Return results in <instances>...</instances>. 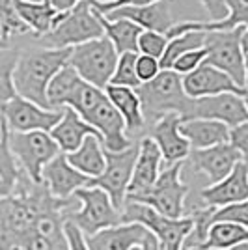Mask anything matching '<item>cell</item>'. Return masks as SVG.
<instances>
[{"label": "cell", "instance_id": "9a60e30c", "mask_svg": "<svg viewBox=\"0 0 248 250\" xmlns=\"http://www.w3.org/2000/svg\"><path fill=\"white\" fill-rule=\"evenodd\" d=\"M41 183L56 200H71L73 194L90 185V177L67 163L65 153H58L41 172Z\"/></svg>", "mask_w": 248, "mask_h": 250}, {"label": "cell", "instance_id": "6da1fadb", "mask_svg": "<svg viewBox=\"0 0 248 250\" xmlns=\"http://www.w3.org/2000/svg\"><path fill=\"white\" fill-rule=\"evenodd\" d=\"M67 108H73L86 124L92 125L101 135L104 151L120 153L133 146V140L125 129L124 118L110 103L104 90H99L83 81L75 90Z\"/></svg>", "mask_w": 248, "mask_h": 250}, {"label": "cell", "instance_id": "603a6c76", "mask_svg": "<svg viewBox=\"0 0 248 250\" xmlns=\"http://www.w3.org/2000/svg\"><path fill=\"white\" fill-rule=\"evenodd\" d=\"M49 135L52 136V140L58 144L62 153H73L79 147L83 146V142L88 136H97L101 138V135L93 129L92 125H88L81 116L77 114L73 108H63L62 120L54 125ZM103 142V140H101Z\"/></svg>", "mask_w": 248, "mask_h": 250}, {"label": "cell", "instance_id": "60d3db41", "mask_svg": "<svg viewBox=\"0 0 248 250\" xmlns=\"http://www.w3.org/2000/svg\"><path fill=\"white\" fill-rule=\"evenodd\" d=\"M200 4L206 8L207 15L211 17V22L222 21L227 15L226 0H200Z\"/></svg>", "mask_w": 248, "mask_h": 250}, {"label": "cell", "instance_id": "c3c4849f", "mask_svg": "<svg viewBox=\"0 0 248 250\" xmlns=\"http://www.w3.org/2000/svg\"><path fill=\"white\" fill-rule=\"evenodd\" d=\"M0 40H6V34H4V22L0 19ZM8 42V40H6Z\"/></svg>", "mask_w": 248, "mask_h": 250}, {"label": "cell", "instance_id": "f1b7e54d", "mask_svg": "<svg viewBox=\"0 0 248 250\" xmlns=\"http://www.w3.org/2000/svg\"><path fill=\"white\" fill-rule=\"evenodd\" d=\"M101 24H103L104 38H108L118 54L125 52H138V38L142 34V28L136 26L135 22L118 19V21H108L104 15H101Z\"/></svg>", "mask_w": 248, "mask_h": 250}, {"label": "cell", "instance_id": "bcb514c9", "mask_svg": "<svg viewBox=\"0 0 248 250\" xmlns=\"http://www.w3.org/2000/svg\"><path fill=\"white\" fill-rule=\"evenodd\" d=\"M6 131H8V125H6V122H4V118L0 116V140H2V136H4Z\"/></svg>", "mask_w": 248, "mask_h": 250}, {"label": "cell", "instance_id": "4fadbf2b", "mask_svg": "<svg viewBox=\"0 0 248 250\" xmlns=\"http://www.w3.org/2000/svg\"><path fill=\"white\" fill-rule=\"evenodd\" d=\"M62 114L63 108L62 110L43 108L19 95L13 97L2 110V118L10 133H34V131L51 133L54 125L62 120Z\"/></svg>", "mask_w": 248, "mask_h": 250}, {"label": "cell", "instance_id": "8fae6325", "mask_svg": "<svg viewBox=\"0 0 248 250\" xmlns=\"http://www.w3.org/2000/svg\"><path fill=\"white\" fill-rule=\"evenodd\" d=\"M136 157H138V144H133L131 147H127L125 151H120V153L104 151L106 165H104L103 174L95 179H90L88 187L103 188L112 200L114 208L122 211L125 202H127V188H129L131 177H133Z\"/></svg>", "mask_w": 248, "mask_h": 250}, {"label": "cell", "instance_id": "ffe728a7", "mask_svg": "<svg viewBox=\"0 0 248 250\" xmlns=\"http://www.w3.org/2000/svg\"><path fill=\"white\" fill-rule=\"evenodd\" d=\"M161 172H163V155L155 142L149 136H144L138 142V157L133 168L131 183L127 188V198L144 194L145 190H149Z\"/></svg>", "mask_w": 248, "mask_h": 250}, {"label": "cell", "instance_id": "d6986e66", "mask_svg": "<svg viewBox=\"0 0 248 250\" xmlns=\"http://www.w3.org/2000/svg\"><path fill=\"white\" fill-rule=\"evenodd\" d=\"M206 208L218 209L248 200V165L239 163L222 181L209 185L200 192Z\"/></svg>", "mask_w": 248, "mask_h": 250}, {"label": "cell", "instance_id": "b9f144b4", "mask_svg": "<svg viewBox=\"0 0 248 250\" xmlns=\"http://www.w3.org/2000/svg\"><path fill=\"white\" fill-rule=\"evenodd\" d=\"M65 237H67V243H69V250H90L88 245H86L83 231L77 226H73L71 222H65Z\"/></svg>", "mask_w": 248, "mask_h": 250}, {"label": "cell", "instance_id": "f6af8a7d", "mask_svg": "<svg viewBox=\"0 0 248 250\" xmlns=\"http://www.w3.org/2000/svg\"><path fill=\"white\" fill-rule=\"evenodd\" d=\"M241 51L245 56H248V26H245L241 32Z\"/></svg>", "mask_w": 248, "mask_h": 250}, {"label": "cell", "instance_id": "11a10c76", "mask_svg": "<svg viewBox=\"0 0 248 250\" xmlns=\"http://www.w3.org/2000/svg\"><path fill=\"white\" fill-rule=\"evenodd\" d=\"M133 250H142V247H136V249H133Z\"/></svg>", "mask_w": 248, "mask_h": 250}, {"label": "cell", "instance_id": "836d02e7", "mask_svg": "<svg viewBox=\"0 0 248 250\" xmlns=\"http://www.w3.org/2000/svg\"><path fill=\"white\" fill-rule=\"evenodd\" d=\"M215 222H233V224H239L243 228H248V200L213 209V213L209 217V226Z\"/></svg>", "mask_w": 248, "mask_h": 250}, {"label": "cell", "instance_id": "d4e9b609", "mask_svg": "<svg viewBox=\"0 0 248 250\" xmlns=\"http://www.w3.org/2000/svg\"><path fill=\"white\" fill-rule=\"evenodd\" d=\"M104 94L110 99V103L116 106V110L122 114L125 122L127 135H138L145 127L144 112L140 97L133 88H122V86H106Z\"/></svg>", "mask_w": 248, "mask_h": 250}, {"label": "cell", "instance_id": "277c9868", "mask_svg": "<svg viewBox=\"0 0 248 250\" xmlns=\"http://www.w3.org/2000/svg\"><path fill=\"white\" fill-rule=\"evenodd\" d=\"M103 36L101 13L93 8L92 0H84L73 10L60 13L54 28L43 36L41 42L47 49H73Z\"/></svg>", "mask_w": 248, "mask_h": 250}, {"label": "cell", "instance_id": "5bb4252c", "mask_svg": "<svg viewBox=\"0 0 248 250\" xmlns=\"http://www.w3.org/2000/svg\"><path fill=\"white\" fill-rule=\"evenodd\" d=\"M183 90L190 99L220 94H235L245 97L248 94L245 88H239L237 84L231 81V77H227L226 73H222L220 69L206 62L202 63L196 71L183 77Z\"/></svg>", "mask_w": 248, "mask_h": 250}, {"label": "cell", "instance_id": "ab89813d", "mask_svg": "<svg viewBox=\"0 0 248 250\" xmlns=\"http://www.w3.org/2000/svg\"><path fill=\"white\" fill-rule=\"evenodd\" d=\"M155 2H161V0H114V2H108V4H97V2L92 0L93 8L101 15L112 10H120V8H140V6H149V4H155Z\"/></svg>", "mask_w": 248, "mask_h": 250}, {"label": "cell", "instance_id": "681fc988", "mask_svg": "<svg viewBox=\"0 0 248 250\" xmlns=\"http://www.w3.org/2000/svg\"><path fill=\"white\" fill-rule=\"evenodd\" d=\"M229 250H248V243H243V245H237V247H233V249Z\"/></svg>", "mask_w": 248, "mask_h": 250}, {"label": "cell", "instance_id": "2e32d148", "mask_svg": "<svg viewBox=\"0 0 248 250\" xmlns=\"http://www.w3.org/2000/svg\"><path fill=\"white\" fill-rule=\"evenodd\" d=\"M179 125H181L179 114H166L151 125L149 138L157 144L166 167L183 163L190 153V146L181 135Z\"/></svg>", "mask_w": 248, "mask_h": 250}, {"label": "cell", "instance_id": "7dc6e473", "mask_svg": "<svg viewBox=\"0 0 248 250\" xmlns=\"http://www.w3.org/2000/svg\"><path fill=\"white\" fill-rule=\"evenodd\" d=\"M245 88L248 92V56H245Z\"/></svg>", "mask_w": 248, "mask_h": 250}, {"label": "cell", "instance_id": "74e56055", "mask_svg": "<svg viewBox=\"0 0 248 250\" xmlns=\"http://www.w3.org/2000/svg\"><path fill=\"white\" fill-rule=\"evenodd\" d=\"M161 71H163L161 69V62L157 58L145 56V54H138V58H136V77H138L140 83L144 84L153 81Z\"/></svg>", "mask_w": 248, "mask_h": 250}, {"label": "cell", "instance_id": "30bf717a", "mask_svg": "<svg viewBox=\"0 0 248 250\" xmlns=\"http://www.w3.org/2000/svg\"><path fill=\"white\" fill-rule=\"evenodd\" d=\"M241 32L243 28L229 32H206L204 47L207 51L206 63L231 77L239 88H245V54L241 51Z\"/></svg>", "mask_w": 248, "mask_h": 250}, {"label": "cell", "instance_id": "484cf974", "mask_svg": "<svg viewBox=\"0 0 248 250\" xmlns=\"http://www.w3.org/2000/svg\"><path fill=\"white\" fill-rule=\"evenodd\" d=\"M15 11L24 26L36 38H43L45 34L54 28L58 21V11L51 6V2H28V0H15Z\"/></svg>", "mask_w": 248, "mask_h": 250}, {"label": "cell", "instance_id": "7a4b0ae2", "mask_svg": "<svg viewBox=\"0 0 248 250\" xmlns=\"http://www.w3.org/2000/svg\"><path fill=\"white\" fill-rule=\"evenodd\" d=\"M69 52L71 49H36L21 52L13 71V84L17 95L43 108H49V83L67 63Z\"/></svg>", "mask_w": 248, "mask_h": 250}, {"label": "cell", "instance_id": "3957f363", "mask_svg": "<svg viewBox=\"0 0 248 250\" xmlns=\"http://www.w3.org/2000/svg\"><path fill=\"white\" fill-rule=\"evenodd\" d=\"M144 112L145 124L153 125L166 114H185L190 97L183 90V77L172 69H163L153 81L140 84L135 90Z\"/></svg>", "mask_w": 248, "mask_h": 250}, {"label": "cell", "instance_id": "d590c367", "mask_svg": "<svg viewBox=\"0 0 248 250\" xmlns=\"http://www.w3.org/2000/svg\"><path fill=\"white\" fill-rule=\"evenodd\" d=\"M0 19L4 22V34L6 40H10L15 34H26L28 28L19 19L15 11V0H0Z\"/></svg>", "mask_w": 248, "mask_h": 250}, {"label": "cell", "instance_id": "ac0fdd59", "mask_svg": "<svg viewBox=\"0 0 248 250\" xmlns=\"http://www.w3.org/2000/svg\"><path fill=\"white\" fill-rule=\"evenodd\" d=\"M104 17L108 21L125 19V21L135 22L136 26H140L142 30L159 32V34H165V36L176 24L170 0H161V2L149 4V6H140V8H120V10H112L104 13Z\"/></svg>", "mask_w": 248, "mask_h": 250}, {"label": "cell", "instance_id": "9c48e42d", "mask_svg": "<svg viewBox=\"0 0 248 250\" xmlns=\"http://www.w3.org/2000/svg\"><path fill=\"white\" fill-rule=\"evenodd\" d=\"M8 144L22 174L32 183H41L43 168L60 153L58 144L49 133H8Z\"/></svg>", "mask_w": 248, "mask_h": 250}, {"label": "cell", "instance_id": "f35d334b", "mask_svg": "<svg viewBox=\"0 0 248 250\" xmlns=\"http://www.w3.org/2000/svg\"><path fill=\"white\" fill-rule=\"evenodd\" d=\"M229 146H233L239 151V155L243 159V163L248 165V122L239 124L229 129Z\"/></svg>", "mask_w": 248, "mask_h": 250}, {"label": "cell", "instance_id": "44dd1931", "mask_svg": "<svg viewBox=\"0 0 248 250\" xmlns=\"http://www.w3.org/2000/svg\"><path fill=\"white\" fill-rule=\"evenodd\" d=\"M149 231L135 222L118 224L112 228L101 229L90 237H84L90 250H133L142 247Z\"/></svg>", "mask_w": 248, "mask_h": 250}, {"label": "cell", "instance_id": "4dcf8cb0", "mask_svg": "<svg viewBox=\"0 0 248 250\" xmlns=\"http://www.w3.org/2000/svg\"><path fill=\"white\" fill-rule=\"evenodd\" d=\"M204 45H206V32H186L168 40L166 51L161 58V69H172V65L179 56H183L188 51L204 49Z\"/></svg>", "mask_w": 248, "mask_h": 250}, {"label": "cell", "instance_id": "816d5d0a", "mask_svg": "<svg viewBox=\"0 0 248 250\" xmlns=\"http://www.w3.org/2000/svg\"><path fill=\"white\" fill-rule=\"evenodd\" d=\"M93 2H97V4H108V2H114V0H93Z\"/></svg>", "mask_w": 248, "mask_h": 250}, {"label": "cell", "instance_id": "f5cc1de1", "mask_svg": "<svg viewBox=\"0 0 248 250\" xmlns=\"http://www.w3.org/2000/svg\"><path fill=\"white\" fill-rule=\"evenodd\" d=\"M243 99H245V104H247V108H248V94L245 95V97H243Z\"/></svg>", "mask_w": 248, "mask_h": 250}, {"label": "cell", "instance_id": "9f6ffc18", "mask_svg": "<svg viewBox=\"0 0 248 250\" xmlns=\"http://www.w3.org/2000/svg\"><path fill=\"white\" fill-rule=\"evenodd\" d=\"M159 250H161V249H159Z\"/></svg>", "mask_w": 248, "mask_h": 250}, {"label": "cell", "instance_id": "8d00e7d4", "mask_svg": "<svg viewBox=\"0 0 248 250\" xmlns=\"http://www.w3.org/2000/svg\"><path fill=\"white\" fill-rule=\"evenodd\" d=\"M206 58H207L206 47H204V49H196V51H188V52H185L183 56L177 58L176 63L172 65V71H176L177 75L185 77V75L196 71L198 67L206 62Z\"/></svg>", "mask_w": 248, "mask_h": 250}, {"label": "cell", "instance_id": "d6a6232c", "mask_svg": "<svg viewBox=\"0 0 248 250\" xmlns=\"http://www.w3.org/2000/svg\"><path fill=\"white\" fill-rule=\"evenodd\" d=\"M136 58L138 52H125L120 54L118 63H116V71L110 79V86H122V88H133L136 90L140 86V81L136 77Z\"/></svg>", "mask_w": 248, "mask_h": 250}, {"label": "cell", "instance_id": "52a82bcc", "mask_svg": "<svg viewBox=\"0 0 248 250\" xmlns=\"http://www.w3.org/2000/svg\"><path fill=\"white\" fill-rule=\"evenodd\" d=\"M118 58H120L118 51L114 49L110 40L103 36L99 40L73 47L67 65H71L84 83L104 90L116 71Z\"/></svg>", "mask_w": 248, "mask_h": 250}, {"label": "cell", "instance_id": "8992f818", "mask_svg": "<svg viewBox=\"0 0 248 250\" xmlns=\"http://www.w3.org/2000/svg\"><path fill=\"white\" fill-rule=\"evenodd\" d=\"M73 198L79 202V209H71L65 219L81 229L84 237L122 224V211L114 208L112 200L103 188H79Z\"/></svg>", "mask_w": 248, "mask_h": 250}, {"label": "cell", "instance_id": "e0dca14e", "mask_svg": "<svg viewBox=\"0 0 248 250\" xmlns=\"http://www.w3.org/2000/svg\"><path fill=\"white\" fill-rule=\"evenodd\" d=\"M192 167L200 174H206L209 185H215L243 161L239 151L229 144L207 147V149H192L188 153Z\"/></svg>", "mask_w": 248, "mask_h": 250}, {"label": "cell", "instance_id": "7402d4cb", "mask_svg": "<svg viewBox=\"0 0 248 250\" xmlns=\"http://www.w3.org/2000/svg\"><path fill=\"white\" fill-rule=\"evenodd\" d=\"M227 15L222 21L217 22H200V21H188V22H176L166 38L172 40L186 32H229L235 28H245L248 26V0H226Z\"/></svg>", "mask_w": 248, "mask_h": 250}, {"label": "cell", "instance_id": "f907efd6", "mask_svg": "<svg viewBox=\"0 0 248 250\" xmlns=\"http://www.w3.org/2000/svg\"><path fill=\"white\" fill-rule=\"evenodd\" d=\"M4 49H8V42L6 40H0V51H4Z\"/></svg>", "mask_w": 248, "mask_h": 250}, {"label": "cell", "instance_id": "f546056e", "mask_svg": "<svg viewBox=\"0 0 248 250\" xmlns=\"http://www.w3.org/2000/svg\"><path fill=\"white\" fill-rule=\"evenodd\" d=\"M248 243V228L233 222H215L207 231V241L200 250H229Z\"/></svg>", "mask_w": 248, "mask_h": 250}, {"label": "cell", "instance_id": "5b68a950", "mask_svg": "<svg viewBox=\"0 0 248 250\" xmlns=\"http://www.w3.org/2000/svg\"><path fill=\"white\" fill-rule=\"evenodd\" d=\"M127 222L140 224L149 233H153L159 241L161 250H181L185 237L192 229L194 219L192 215H185L181 219H170L165 215H159L147 206L127 200L122 209V224H127Z\"/></svg>", "mask_w": 248, "mask_h": 250}, {"label": "cell", "instance_id": "ee69618b", "mask_svg": "<svg viewBox=\"0 0 248 250\" xmlns=\"http://www.w3.org/2000/svg\"><path fill=\"white\" fill-rule=\"evenodd\" d=\"M142 250H159V241H157V237L153 235V233L147 235L145 243L142 245Z\"/></svg>", "mask_w": 248, "mask_h": 250}, {"label": "cell", "instance_id": "7bdbcfd3", "mask_svg": "<svg viewBox=\"0 0 248 250\" xmlns=\"http://www.w3.org/2000/svg\"><path fill=\"white\" fill-rule=\"evenodd\" d=\"M49 2H51V6L58 11V13H63V11L73 10L77 4H81L84 0H49Z\"/></svg>", "mask_w": 248, "mask_h": 250}, {"label": "cell", "instance_id": "cb8c5ba5", "mask_svg": "<svg viewBox=\"0 0 248 250\" xmlns=\"http://www.w3.org/2000/svg\"><path fill=\"white\" fill-rule=\"evenodd\" d=\"M181 135L192 149H207V147L227 144L229 127L215 120H186L179 125Z\"/></svg>", "mask_w": 248, "mask_h": 250}, {"label": "cell", "instance_id": "db71d44e", "mask_svg": "<svg viewBox=\"0 0 248 250\" xmlns=\"http://www.w3.org/2000/svg\"><path fill=\"white\" fill-rule=\"evenodd\" d=\"M28 2H49V0H28Z\"/></svg>", "mask_w": 248, "mask_h": 250}, {"label": "cell", "instance_id": "ba28073f", "mask_svg": "<svg viewBox=\"0 0 248 250\" xmlns=\"http://www.w3.org/2000/svg\"><path fill=\"white\" fill-rule=\"evenodd\" d=\"M181 170H183V163L166 167L159 174L157 181L149 190H145L144 194H138V196H131L127 200L147 206L153 211H157L159 215H165L170 219L185 217V200L190 188L186 183H183Z\"/></svg>", "mask_w": 248, "mask_h": 250}, {"label": "cell", "instance_id": "1f68e13d", "mask_svg": "<svg viewBox=\"0 0 248 250\" xmlns=\"http://www.w3.org/2000/svg\"><path fill=\"white\" fill-rule=\"evenodd\" d=\"M21 52L15 49H4L0 51V116L4 106L10 103L13 97H17L15 84H13V71L19 60Z\"/></svg>", "mask_w": 248, "mask_h": 250}, {"label": "cell", "instance_id": "e575fe53", "mask_svg": "<svg viewBox=\"0 0 248 250\" xmlns=\"http://www.w3.org/2000/svg\"><path fill=\"white\" fill-rule=\"evenodd\" d=\"M166 45H168V38L165 34L144 30L138 38V54L151 56V58H157L161 62V58L166 51Z\"/></svg>", "mask_w": 248, "mask_h": 250}, {"label": "cell", "instance_id": "7c38bea8", "mask_svg": "<svg viewBox=\"0 0 248 250\" xmlns=\"http://www.w3.org/2000/svg\"><path fill=\"white\" fill-rule=\"evenodd\" d=\"M186 120H215L229 129L248 122V108L245 99L235 94H220L190 99L181 122Z\"/></svg>", "mask_w": 248, "mask_h": 250}, {"label": "cell", "instance_id": "4316f807", "mask_svg": "<svg viewBox=\"0 0 248 250\" xmlns=\"http://www.w3.org/2000/svg\"><path fill=\"white\" fill-rule=\"evenodd\" d=\"M67 163L81 174L88 176L90 179H95L103 174L106 159H104V147L101 138L97 136H88L83 142V146L77 151L67 153Z\"/></svg>", "mask_w": 248, "mask_h": 250}, {"label": "cell", "instance_id": "83f0119b", "mask_svg": "<svg viewBox=\"0 0 248 250\" xmlns=\"http://www.w3.org/2000/svg\"><path fill=\"white\" fill-rule=\"evenodd\" d=\"M83 83V79L77 75V71L71 65H63L58 73L52 77L47 88V103L52 110H62L71 101L75 90L79 88V84Z\"/></svg>", "mask_w": 248, "mask_h": 250}]
</instances>
